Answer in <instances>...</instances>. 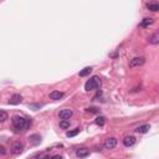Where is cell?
<instances>
[{"instance_id":"cell-1","label":"cell","mask_w":159,"mask_h":159,"mask_svg":"<svg viewBox=\"0 0 159 159\" xmlns=\"http://www.w3.org/2000/svg\"><path fill=\"white\" fill-rule=\"evenodd\" d=\"M11 122H13V127L16 132L26 131L31 126V123H33L31 118H25V117H21V116H14Z\"/></svg>"},{"instance_id":"cell-2","label":"cell","mask_w":159,"mask_h":159,"mask_svg":"<svg viewBox=\"0 0 159 159\" xmlns=\"http://www.w3.org/2000/svg\"><path fill=\"white\" fill-rule=\"evenodd\" d=\"M101 87V78L98 76H93L92 78H89L88 81L84 83V89L86 91H94V89H97Z\"/></svg>"},{"instance_id":"cell-3","label":"cell","mask_w":159,"mask_h":159,"mask_svg":"<svg viewBox=\"0 0 159 159\" xmlns=\"http://www.w3.org/2000/svg\"><path fill=\"white\" fill-rule=\"evenodd\" d=\"M23 150H24V144L21 142H15L14 144H13V147H11V153H13L14 155L21 154Z\"/></svg>"},{"instance_id":"cell-4","label":"cell","mask_w":159,"mask_h":159,"mask_svg":"<svg viewBox=\"0 0 159 159\" xmlns=\"http://www.w3.org/2000/svg\"><path fill=\"white\" fill-rule=\"evenodd\" d=\"M72 116H73V111L70 109V108H63V109L60 111V113H59L60 119H70Z\"/></svg>"},{"instance_id":"cell-5","label":"cell","mask_w":159,"mask_h":159,"mask_svg":"<svg viewBox=\"0 0 159 159\" xmlns=\"http://www.w3.org/2000/svg\"><path fill=\"white\" fill-rule=\"evenodd\" d=\"M144 62H146L144 57H134V59L131 60L129 66H131V67H139V66H142V65H144Z\"/></svg>"},{"instance_id":"cell-6","label":"cell","mask_w":159,"mask_h":159,"mask_svg":"<svg viewBox=\"0 0 159 159\" xmlns=\"http://www.w3.org/2000/svg\"><path fill=\"white\" fill-rule=\"evenodd\" d=\"M116 146H117V139L116 138H108V139H106L104 142V148L106 149H114Z\"/></svg>"},{"instance_id":"cell-7","label":"cell","mask_w":159,"mask_h":159,"mask_svg":"<svg viewBox=\"0 0 159 159\" xmlns=\"http://www.w3.org/2000/svg\"><path fill=\"white\" fill-rule=\"evenodd\" d=\"M76 155L78 158H87L89 155V150L87 148H78L76 149Z\"/></svg>"},{"instance_id":"cell-8","label":"cell","mask_w":159,"mask_h":159,"mask_svg":"<svg viewBox=\"0 0 159 159\" xmlns=\"http://www.w3.org/2000/svg\"><path fill=\"white\" fill-rule=\"evenodd\" d=\"M134 143H136V137H133V136L124 137V139H123L124 147H132V146H134Z\"/></svg>"},{"instance_id":"cell-9","label":"cell","mask_w":159,"mask_h":159,"mask_svg":"<svg viewBox=\"0 0 159 159\" xmlns=\"http://www.w3.org/2000/svg\"><path fill=\"white\" fill-rule=\"evenodd\" d=\"M21 102H23V97L20 96V94H13L11 98L9 99V103L10 104H20Z\"/></svg>"},{"instance_id":"cell-10","label":"cell","mask_w":159,"mask_h":159,"mask_svg":"<svg viewBox=\"0 0 159 159\" xmlns=\"http://www.w3.org/2000/svg\"><path fill=\"white\" fill-rule=\"evenodd\" d=\"M29 141L33 146H39L41 143V137H40V134H33L29 137Z\"/></svg>"},{"instance_id":"cell-11","label":"cell","mask_w":159,"mask_h":159,"mask_svg":"<svg viewBox=\"0 0 159 159\" xmlns=\"http://www.w3.org/2000/svg\"><path fill=\"white\" fill-rule=\"evenodd\" d=\"M63 96H65V93L60 92V91H52V92L50 93V98L54 99V101H59V99H61Z\"/></svg>"},{"instance_id":"cell-12","label":"cell","mask_w":159,"mask_h":159,"mask_svg":"<svg viewBox=\"0 0 159 159\" xmlns=\"http://www.w3.org/2000/svg\"><path fill=\"white\" fill-rule=\"evenodd\" d=\"M149 129H150V126L149 124H143V126H139L138 128L136 129V132H137V133H141V134H144Z\"/></svg>"},{"instance_id":"cell-13","label":"cell","mask_w":159,"mask_h":159,"mask_svg":"<svg viewBox=\"0 0 159 159\" xmlns=\"http://www.w3.org/2000/svg\"><path fill=\"white\" fill-rule=\"evenodd\" d=\"M153 23H154V20H153L152 18H146V19L142 20V23L139 24V26L141 28H148V26L152 25Z\"/></svg>"},{"instance_id":"cell-14","label":"cell","mask_w":159,"mask_h":159,"mask_svg":"<svg viewBox=\"0 0 159 159\" xmlns=\"http://www.w3.org/2000/svg\"><path fill=\"white\" fill-rule=\"evenodd\" d=\"M148 41H149V44H152V45H158V44H159V35H158L157 33L153 34L152 36H149Z\"/></svg>"},{"instance_id":"cell-15","label":"cell","mask_w":159,"mask_h":159,"mask_svg":"<svg viewBox=\"0 0 159 159\" xmlns=\"http://www.w3.org/2000/svg\"><path fill=\"white\" fill-rule=\"evenodd\" d=\"M91 72H92V67H84L82 71L78 72V75L81 76V77H86V76H88Z\"/></svg>"},{"instance_id":"cell-16","label":"cell","mask_w":159,"mask_h":159,"mask_svg":"<svg viewBox=\"0 0 159 159\" xmlns=\"http://www.w3.org/2000/svg\"><path fill=\"white\" fill-rule=\"evenodd\" d=\"M147 9L150 10V11H153V13H155L159 10V5L157 3H149V4H147Z\"/></svg>"},{"instance_id":"cell-17","label":"cell","mask_w":159,"mask_h":159,"mask_svg":"<svg viewBox=\"0 0 159 159\" xmlns=\"http://www.w3.org/2000/svg\"><path fill=\"white\" fill-rule=\"evenodd\" d=\"M60 128H62V129L70 128V119H61L60 121Z\"/></svg>"},{"instance_id":"cell-18","label":"cell","mask_w":159,"mask_h":159,"mask_svg":"<svg viewBox=\"0 0 159 159\" xmlns=\"http://www.w3.org/2000/svg\"><path fill=\"white\" fill-rule=\"evenodd\" d=\"M80 133V128H76V129H73V131H70V132H67L66 136L68 137V138H71V137H75Z\"/></svg>"},{"instance_id":"cell-19","label":"cell","mask_w":159,"mask_h":159,"mask_svg":"<svg viewBox=\"0 0 159 159\" xmlns=\"http://www.w3.org/2000/svg\"><path fill=\"white\" fill-rule=\"evenodd\" d=\"M8 118H9L8 113L5 112V111H0V122H5Z\"/></svg>"},{"instance_id":"cell-20","label":"cell","mask_w":159,"mask_h":159,"mask_svg":"<svg viewBox=\"0 0 159 159\" xmlns=\"http://www.w3.org/2000/svg\"><path fill=\"white\" fill-rule=\"evenodd\" d=\"M104 122H106V118L102 117V116H99V117L96 118V123H97L98 126H103V124H104Z\"/></svg>"},{"instance_id":"cell-21","label":"cell","mask_w":159,"mask_h":159,"mask_svg":"<svg viewBox=\"0 0 159 159\" xmlns=\"http://www.w3.org/2000/svg\"><path fill=\"white\" fill-rule=\"evenodd\" d=\"M86 111H87V112H89V113H94V114L99 113V109L96 108V107H89V108H87Z\"/></svg>"},{"instance_id":"cell-22","label":"cell","mask_w":159,"mask_h":159,"mask_svg":"<svg viewBox=\"0 0 159 159\" xmlns=\"http://www.w3.org/2000/svg\"><path fill=\"white\" fill-rule=\"evenodd\" d=\"M5 153H6V150H5V148L3 146H0V155H4Z\"/></svg>"},{"instance_id":"cell-23","label":"cell","mask_w":159,"mask_h":159,"mask_svg":"<svg viewBox=\"0 0 159 159\" xmlns=\"http://www.w3.org/2000/svg\"><path fill=\"white\" fill-rule=\"evenodd\" d=\"M30 107L31 108H41L42 104H30Z\"/></svg>"}]
</instances>
